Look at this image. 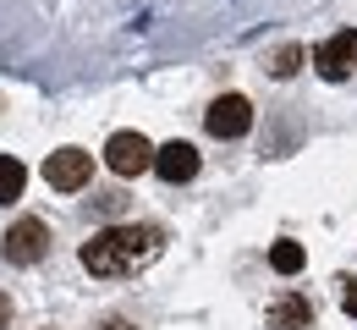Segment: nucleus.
Returning a JSON list of instances; mask_svg holds the SVG:
<instances>
[{"mask_svg":"<svg viewBox=\"0 0 357 330\" xmlns=\"http://www.w3.org/2000/svg\"><path fill=\"white\" fill-rule=\"evenodd\" d=\"M105 330H132V325H127V320H110V325H105Z\"/></svg>","mask_w":357,"mask_h":330,"instance_id":"nucleus-14","label":"nucleus"},{"mask_svg":"<svg viewBox=\"0 0 357 330\" xmlns=\"http://www.w3.org/2000/svg\"><path fill=\"white\" fill-rule=\"evenodd\" d=\"M160 248H165V232L149 226V220H137V226H105V232H93L83 242V270L116 281V276H132L143 264H154Z\"/></svg>","mask_w":357,"mask_h":330,"instance_id":"nucleus-1","label":"nucleus"},{"mask_svg":"<svg viewBox=\"0 0 357 330\" xmlns=\"http://www.w3.org/2000/svg\"><path fill=\"white\" fill-rule=\"evenodd\" d=\"M297 61H303V50H297V45H286L280 55H275V66H269V72H275V77H291V72H297Z\"/></svg>","mask_w":357,"mask_h":330,"instance_id":"nucleus-11","label":"nucleus"},{"mask_svg":"<svg viewBox=\"0 0 357 330\" xmlns=\"http://www.w3.org/2000/svg\"><path fill=\"white\" fill-rule=\"evenodd\" d=\"M341 308H347V314H357V281H347V292H341Z\"/></svg>","mask_w":357,"mask_h":330,"instance_id":"nucleus-12","label":"nucleus"},{"mask_svg":"<svg viewBox=\"0 0 357 330\" xmlns=\"http://www.w3.org/2000/svg\"><path fill=\"white\" fill-rule=\"evenodd\" d=\"M269 325H275V330H313L308 297H280V303L269 308Z\"/></svg>","mask_w":357,"mask_h":330,"instance_id":"nucleus-8","label":"nucleus"},{"mask_svg":"<svg viewBox=\"0 0 357 330\" xmlns=\"http://www.w3.org/2000/svg\"><path fill=\"white\" fill-rule=\"evenodd\" d=\"M0 253H6L11 264H39V259L50 253V232H45V220H33V215L11 220V232L0 237Z\"/></svg>","mask_w":357,"mask_h":330,"instance_id":"nucleus-3","label":"nucleus"},{"mask_svg":"<svg viewBox=\"0 0 357 330\" xmlns=\"http://www.w3.org/2000/svg\"><path fill=\"white\" fill-rule=\"evenodd\" d=\"M11 325V297H0V330Z\"/></svg>","mask_w":357,"mask_h":330,"instance_id":"nucleus-13","label":"nucleus"},{"mask_svg":"<svg viewBox=\"0 0 357 330\" xmlns=\"http://www.w3.org/2000/svg\"><path fill=\"white\" fill-rule=\"evenodd\" d=\"M204 127L215 133V138H242L248 127H253V105L242 94H220L209 105V116H204Z\"/></svg>","mask_w":357,"mask_h":330,"instance_id":"nucleus-6","label":"nucleus"},{"mask_svg":"<svg viewBox=\"0 0 357 330\" xmlns=\"http://www.w3.org/2000/svg\"><path fill=\"white\" fill-rule=\"evenodd\" d=\"M313 66H319V77H324V83H347V77L357 72V28L330 33L324 45L313 50Z\"/></svg>","mask_w":357,"mask_h":330,"instance_id":"nucleus-2","label":"nucleus"},{"mask_svg":"<svg viewBox=\"0 0 357 330\" xmlns=\"http://www.w3.org/2000/svg\"><path fill=\"white\" fill-rule=\"evenodd\" d=\"M89 177H93L89 149H55V154L45 160V182H50V188H61V193L89 188Z\"/></svg>","mask_w":357,"mask_h":330,"instance_id":"nucleus-5","label":"nucleus"},{"mask_svg":"<svg viewBox=\"0 0 357 330\" xmlns=\"http://www.w3.org/2000/svg\"><path fill=\"white\" fill-rule=\"evenodd\" d=\"M105 165L116 177H143L154 165V143L143 138V133H116V138L105 143Z\"/></svg>","mask_w":357,"mask_h":330,"instance_id":"nucleus-4","label":"nucleus"},{"mask_svg":"<svg viewBox=\"0 0 357 330\" xmlns=\"http://www.w3.org/2000/svg\"><path fill=\"white\" fill-rule=\"evenodd\" d=\"M22 182H28V171H22V160H11V154H0V204H17V198H22Z\"/></svg>","mask_w":357,"mask_h":330,"instance_id":"nucleus-9","label":"nucleus"},{"mask_svg":"<svg viewBox=\"0 0 357 330\" xmlns=\"http://www.w3.org/2000/svg\"><path fill=\"white\" fill-rule=\"evenodd\" d=\"M269 264H275L280 276H297V270H303V248H297V242H275V248H269Z\"/></svg>","mask_w":357,"mask_h":330,"instance_id":"nucleus-10","label":"nucleus"},{"mask_svg":"<svg viewBox=\"0 0 357 330\" xmlns=\"http://www.w3.org/2000/svg\"><path fill=\"white\" fill-rule=\"evenodd\" d=\"M149 171H160L165 182H192L198 177V149L192 143H165V149H154V165Z\"/></svg>","mask_w":357,"mask_h":330,"instance_id":"nucleus-7","label":"nucleus"}]
</instances>
